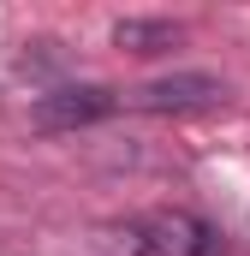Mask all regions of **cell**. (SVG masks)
Returning a JSON list of instances; mask_svg holds the SVG:
<instances>
[{
  "instance_id": "obj_2",
  "label": "cell",
  "mask_w": 250,
  "mask_h": 256,
  "mask_svg": "<svg viewBox=\"0 0 250 256\" xmlns=\"http://www.w3.org/2000/svg\"><path fill=\"white\" fill-rule=\"evenodd\" d=\"M214 102H226V84L208 78V72H173V78L137 84V90L120 96V108H137V114H196V108H214Z\"/></svg>"
},
{
  "instance_id": "obj_3",
  "label": "cell",
  "mask_w": 250,
  "mask_h": 256,
  "mask_svg": "<svg viewBox=\"0 0 250 256\" xmlns=\"http://www.w3.org/2000/svg\"><path fill=\"white\" fill-rule=\"evenodd\" d=\"M114 108H120L114 90H102V84H72V90H48V96H36V126H42V131L96 126V120H108Z\"/></svg>"
},
{
  "instance_id": "obj_1",
  "label": "cell",
  "mask_w": 250,
  "mask_h": 256,
  "mask_svg": "<svg viewBox=\"0 0 250 256\" xmlns=\"http://www.w3.org/2000/svg\"><path fill=\"white\" fill-rule=\"evenodd\" d=\"M137 238H143V256H220V232L190 208L137 214Z\"/></svg>"
},
{
  "instance_id": "obj_4",
  "label": "cell",
  "mask_w": 250,
  "mask_h": 256,
  "mask_svg": "<svg viewBox=\"0 0 250 256\" xmlns=\"http://www.w3.org/2000/svg\"><path fill=\"white\" fill-rule=\"evenodd\" d=\"M114 42L131 48V54H167L179 42V24L173 18H120L114 24Z\"/></svg>"
}]
</instances>
